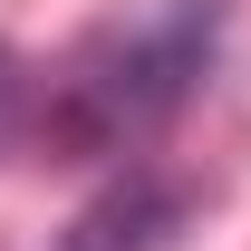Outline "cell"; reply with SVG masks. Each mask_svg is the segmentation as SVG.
Segmentation results:
<instances>
[{
    "mask_svg": "<svg viewBox=\"0 0 251 251\" xmlns=\"http://www.w3.org/2000/svg\"><path fill=\"white\" fill-rule=\"evenodd\" d=\"M213 49H222V0H135L97 20L49 77V135L68 155H135L193 106V87L213 77Z\"/></svg>",
    "mask_w": 251,
    "mask_h": 251,
    "instance_id": "1",
    "label": "cell"
},
{
    "mask_svg": "<svg viewBox=\"0 0 251 251\" xmlns=\"http://www.w3.org/2000/svg\"><path fill=\"white\" fill-rule=\"evenodd\" d=\"M184 213H193L184 184H164V174H145V164H126L116 184L68 222L58 251H164L174 232H184Z\"/></svg>",
    "mask_w": 251,
    "mask_h": 251,
    "instance_id": "2",
    "label": "cell"
}]
</instances>
